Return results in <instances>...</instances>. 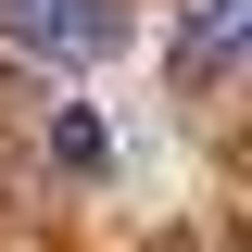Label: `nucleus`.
Listing matches in <instances>:
<instances>
[{"mask_svg": "<svg viewBox=\"0 0 252 252\" xmlns=\"http://www.w3.org/2000/svg\"><path fill=\"white\" fill-rule=\"evenodd\" d=\"M0 38H13L26 63H101L126 38V13L114 0H0Z\"/></svg>", "mask_w": 252, "mask_h": 252, "instance_id": "f257e3e1", "label": "nucleus"}, {"mask_svg": "<svg viewBox=\"0 0 252 252\" xmlns=\"http://www.w3.org/2000/svg\"><path fill=\"white\" fill-rule=\"evenodd\" d=\"M240 51H252V0H177V89H227Z\"/></svg>", "mask_w": 252, "mask_h": 252, "instance_id": "f03ea898", "label": "nucleus"}, {"mask_svg": "<svg viewBox=\"0 0 252 252\" xmlns=\"http://www.w3.org/2000/svg\"><path fill=\"white\" fill-rule=\"evenodd\" d=\"M51 152L76 164V177H89V164H101V114H51Z\"/></svg>", "mask_w": 252, "mask_h": 252, "instance_id": "7ed1b4c3", "label": "nucleus"}]
</instances>
